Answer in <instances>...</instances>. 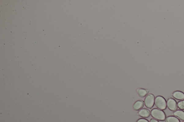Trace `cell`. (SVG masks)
I'll return each mask as SVG.
<instances>
[{
  "label": "cell",
  "instance_id": "1",
  "mask_svg": "<svg viewBox=\"0 0 184 122\" xmlns=\"http://www.w3.org/2000/svg\"><path fill=\"white\" fill-rule=\"evenodd\" d=\"M151 114L152 117L158 120L163 121L166 118V115L164 112L158 109H152Z\"/></svg>",
  "mask_w": 184,
  "mask_h": 122
},
{
  "label": "cell",
  "instance_id": "2",
  "mask_svg": "<svg viewBox=\"0 0 184 122\" xmlns=\"http://www.w3.org/2000/svg\"><path fill=\"white\" fill-rule=\"evenodd\" d=\"M155 103L157 108L161 110H165L167 108V101L162 96H156L155 99Z\"/></svg>",
  "mask_w": 184,
  "mask_h": 122
},
{
  "label": "cell",
  "instance_id": "3",
  "mask_svg": "<svg viewBox=\"0 0 184 122\" xmlns=\"http://www.w3.org/2000/svg\"><path fill=\"white\" fill-rule=\"evenodd\" d=\"M155 101V97L153 94H150L148 95L145 99V104L148 108L151 109L153 107Z\"/></svg>",
  "mask_w": 184,
  "mask_h": 122
},
{
  "label": "cell",
  "instance_id": "4",
  "mask_svg": "<svg viewBox=\"0 0 184 122\" xmlns=\"http://www.w3.org/2000/svg\"><path fill=\"white\" fill-rule=\"evenodd\" d=\"M167 106L171 111H175L177 109V104L174 99L170 98L168 99L167 102Z\"/></svg>",
  "mask_w": 184,
  "mask_h": 122
},
{
  "label": "cell",
  "instance_id": "5",
  "mask_svg": "<svg viewBox=\"0 0 184 122\" xmlns=\"http://www.w3.org/2000/svg\"><path fill=\"white\" fill-rule=\"evenodd\" d=\"M172 96L174 98L177 100H184V93L181 91H175L173 93Z\"/></svg>",
  "mask_w": 184,
  "mask_h": 122
},
{
  "label": "cell",
  "instance_id": "6",
  "mask_svg": "<svg viewBox=\"0 0 184 122\" xmlns=\"http://www.w3.org/2000/svg\"><path fill=\"white\" fill-rule=\"evenodd\" d=\"M138 115L140 117L144 118H148L150 116V112L149 110L145 108L142 109L138 112Z\"/></svg>",
  "mask_w": 184,
  "mask_h": 122
},
{
  "label": "cell",
  "instance_id": "7",
  "mask_svg": "<svg viewBox=\"0 0 184 122\" xmlns=\"http://www.w3.org/2000/svg\"><path fill=\"white\" fill-rule=\"evenodd\" d=\"M144 106V102L143 100H139L135 103L133 108L135 110H139L142 109Z\"/></svg>",
  "mask_w": 184,
  "mask_h": 122
},
{
  "label": "cell",
  "instance_id": "8",
  "mask_svg": "<svg viewBox=\"0 0 184 122\" xmlns=\"http://www.w3.org/2000/svg\"><path fill=\"white\" fill-rule=\"evenodd\" d=\"M173 114L181 120L184 121V111L181 110H177L173 113Z\"/></svg>",
  "mask_w": 184,
  "mask_h": 122
},
{
  "label": "cell",
  "instance_id": "9",
  "mask_svg": "<svg viewBox=\"0 0 184 122\" xmlns=\"http://www.w3.org/2000/svg\"><path fill=\"white\" fill-rule=\"evenodd\" d=\"M137 92L139 95L142 98L148 94V91L144 89L140 88L137 90Z\"/></svg>",
  "mask_w": 184,
  "mask_h": 122
},
{
  "label": "cell",
  "instance_id": "10",
  "mask_svg": "<svg viewBox=\"0 0 184 122\" xmlns=\"http://www.w3.org/2000/svg\"><path fill=\"white\" fill-rule=\"evenodd\" d=\"M165 120L166 122H181L178 118L173 116L167 117Z\"/></svg>",
  "mask_w": 184,
  "mask_h": 122
},
{
  "label": "cell",
  "instance_id": "11",
  "mask_svg": "<svg viewBox=\"0 0 184 122\" xmlns=\"http://www.w3.org/2000/svg\"><path fill=\"white\" fill-rule=\"evenodd\" d=\"M177 106L181 110H184V100L179 101L177 103Z\"/></svg>",
  "mask_w": 184,
  "mask_h": 122
},
{
  "label": "cell",
  "instance_id": "12",
  "mask_svg": "<svg viewBox=\"0 0 184 122\" xmlns=\"http://www.w3.org/2000/svg\"><path fill=\"white\" fill-rule=\"evenodd\" d=\"M137 122H149L148 120L145 119H140L138 120Z\"/></svg>",
  "mask_w": 184,
  "mask_h": 122
},
{
  "label": "cell",
  "instance_id": "13",
  "mask_svg": "<svg viewBox=\"0 0 184 122\" xmlns=\"http://www.w3.org/2000/svg\"><path fill=\"white\" fill-rule=\"evenodd\" d=\"M150 122H159L158 120H156V119H150Z\"/></svg>",
  "mask_w": 184,
  "mask_h": 122
},
{
  "label": "cell",
  "instance_id": "14",
  "mask_svg": "<svg viewBox=\"0 0 184 122\" xmlns=\"http://www.w3.org/2000/svg\"><path fill=\"white\" fill-rule=\"evenodd\" d=\"M184 122V121H183V122Z\"/></svg>",
  "mask_w": 184,
  "mask_h": 122
}]
</instances>
